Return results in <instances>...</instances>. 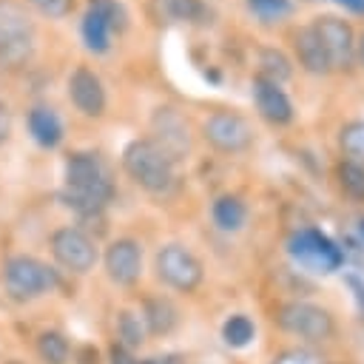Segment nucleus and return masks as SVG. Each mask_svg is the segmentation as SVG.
<instances>
[{
  "instance_id": "1",
  "label": "nucleus",
  "mask_w": 364,
  "mask_h": 364,
  "mask_svg": "<svg viewBox=\"0 0 364 364\" xmlns=\"http://www.w3.org/2000/svg\"><path fill=\"white\" fill-rule=\"evenodd\" d=\"M60 199L80 216H97L114 199V179L97 154L77 151L65 159Z\"/></svg>"
},
{
  "instance_id": "2",
  "label": "nucleus",
  "mask_w": 364,
  "mask_h": 364,
  "mask_svg": "<svg viewBox=\"0 0 364 364\" xmlns=\"http://www.w3.org/2000/svg\"><path fill=\"white\" fill-rule=\"evenodd\" d=\"M173 159L151 139H131L122 148V168L125 173L148 193H165L173 185Z\"/></svg>"
},
{
  "instance_id": "3",
  "label": "nucleus",
  "mask_w": 364,
  "mask_h": 364,
  "mask_svg": "<svg viewBox=\"0 0 364 364\" xmlns=\"http://www.w3.org/2000/svg\"><path fill=\"white\" fill-rule=\"evenodd\" d=\"M287 253L299 267H304L307 273H318V276H330L344 264L341 247L316 228L296 230L287 239Z\"/></svg>"
},
{
  "instance_id": "4",
  "label": "nucleus",
  "mask_w": 364,
  "mask_h": 364,
  "mask_svg": "<svg viewBox=\"0 0 364 364\" xmlns=\"http://www.w3.org/2000/svg\"><path fill=\"white\" fill-rule=\"evenodd\" d=\"M276 321L284 333L290 336H299L304 341H330L333 333H336V321H333V313L321 304H313V301H284L276 313Z\"/></svg>"
},
{
  "instance_id": "5",
  "label": "nucleus",
  "mask_w": 364,
  "mask_h": 364,
  "mask_svg": "<svg viewBox=\"0 0 364 364\" xmlns=\"http://www.w3.org/2000/svg\"><path fill=\"white\" fill-rule=\"evenodd\" d=\"M3 284L14 301H28L51 290L57 284V276L46 262L34 256H11L3 264Z\"/></svg>"
},
{
  "instance_id": "6",
  "label": "nucleus",
  "mask_w": 364,
  "mask_h": 364,
  "mask_svg": "<svg viewBox=\"0 0 364 364\" xmlns=\"http://www.w3.org/2000/svg\"><path fill=\"white\" fill-rule=\"evenodd\" d=\"M202 136L210 148H216L222 154H242L253 145L256 131L242 114L219 108L202 119Z\"/></svg>"
},
{
  "instance_id": "7",
  "label": "nucleus",
  "mask_w": 364,
  "mask_h": 364,
  "mask_svg": "<svg viewBox=\"0 0 364 364\" xmlns=\"http://www.w3.org/2000/svg\"><path fill=\"white\" fill-rule=\"evenodd\" d=\"M154 267H156V276L159 282H165L168 287L179 290V293H193L202 279H205V270H202V262L182 245H165L156 250V259H154Z\"/></svg>"
},
{
  "instance_id": "8",
  "label": "nucleus",
  "mask_w": 364,
  "mask_h": 364,
  "mask_svg": "<svg viewBox=\"0 0 364 364\" xmlns=\"http://www.w3.org/2000/svg\"><path fill=\"white\" fill-rule=\"evenodd\" d=\"M48 247H51V256L57 259V264L71 273H88V270H94V264L100 259L94 239L85 230L71 228V225L57 228L48 239Z\"/></svg>"
},
{
  "instance_id": "9",
  "label": "nucleus",
  "mask_w": 364,
  "mask_h": 364,
  "mask_svg": "<svg viewBox=\"0 0 364 364\" xmlns=\"http://www.w3.org/2000/svg\"><path fill=\"white\" fill-rule=\"evenodd\" d=\"M313 31L318 34L330 63H333V71L336 68H347L355 57V34H353V26L344 20V17H336V14H316L310 20Z\"/></svg>"
},
{
  "instance_id": "10",
  "label": "nucleus",
  "mask_w": 364,
  "mask_h": 364,
  "mask_svg": "<svg viewBox=\"0 0 364 364\" xmlns=\"http://www.w3.org/2000/svg\"><path fill=\"white\" fill-rule=\"evenodd\" d=\"M34 23L17 0H0V54L3 57H23L31 48Z\"/></svg>"
},
{
  "instance_id": "11",
  "label": "nucleus",
  "mask_w": 364,
  "mask_h": 364,
  "mask_svg": "<svg viewBox=\"0 0 364 364\" xmlns=\"http://www.w3.org/2000/svg\"><path fill=\"white\" fill-rule=\"evenodd\" d=\"M250 94H253V105H256V111H259V117L264 122H270L276 128L293 122V117H296L293 100L287 97V91L279 82H270L264 77H253Z\"/></svg>"
},
{
  "instance_id": "12",
  "label": "nucleus",
  "mask_w": 364,
  "mask_h": 364,
  "mask_svg": "<svg viewBox=\"0 0 364 364\" xmlns=\"http://www.w3.org/2000/svg\"><path fill=\"white\" fill-rule=\"evenodd\" d=\"M68 100L74 102V108L85 117H102L108 97H105V85L100 80L97 71H91L88 65H77L68 77Z\"/></svg>"
},
{
  "instance_id": "13",
  "label": "nucleus",
  "mask_w": 364,
  "mask_h": 364,
  "mask_svg": "<svg viewBox=\"0 0 364 364\" xmlns=\"http://www.w3.org/2000/svg\"><path fill=\"white\" fill-rule=\"evenodd\" d=\"M151 139L176 162L188 154L191 136H188V122L173 111V108H156L151 117Z\"/></svg>"
},
{
  "instance_id": "14",
  "label": "nucleus",
  "mask_w": 364,
  "mask_h": 364,
  "mask_svg": "<svg viewBox=\"0 0 364 364\" xmlns=\"http://www.w3.org/2000/svg\"><path fill=\"white\" fill-rule=\"evenodd\" d=\"M102 264H105V273L114 284H134L142 273V247L139 242L134 239H117L105 247V256H102Z\"/></svg>"
},
{
  "instance_id": "15",
  "label": "nucleus",
  "mask_w": 364,
  "mask_h": 364,
  "mask_svg": "<svg viewBox=\"0 0 364 364\" xmlns=\"http://www.w3.org/2000/svg\"><path fill=\"white\" fill-rule=\"evenodd\" d=\"M148 14L162 23H188V26H208L210 23V9L205 0H148Z\"/></svg>"
},
{
  "instance_id": "16",
  "label": "nucleus",
  "mask_w": 364,
  "mask_h": 364,
  "mask_svg": "<svg viewBox=\"0 0 364 364\" xmlns=\"http://www.w3.org/2000/svg\"><path fill=\"white\" fill-rule=\"evenodd\" d=\"M290 43H293V54H296L299 65H301L307 74L327 77V74L333 71V63H330V57H327L321 40H318V34L313 31L310 23H307V26H299V28L293 31Z\"/></svg>"
},
{
  "instance_id": "17",
  "label": "nucleus",
  "mask_w": 364,
  "mask_h": 364,
  "mask_svg": "<svg viewBox=\"0 0 364 364\" xmlns=\"http://www.w3.org/2000/svg\"><path fill=\"white\" fill-rule=\"evenodd\" d=\"M28 134L43 148H57L63 139V119L51 105H34L28 111Z\"/></svg>"
},
{
  "instance_id": "18",
  "label": "nucleus",
  "mask_w": 364,
  "mask_h": 364,
  "mask_svg": "<svg viewBox=\"0 0 364 364\" xmlns=\"http://www.w3.org/2000/svg\"><path fill=\"white\" fill-rule=\"evenodd\" d=\"M210 216H213V225L225 233H236L242 230V225L247 222V205L236 196V193H222L213 199V208H210Z\"/></svg>"
},
{
  "instance_id": "19",
  "label": "nucleus",
  "mask_w": 364,
  "mask_h": 364,
  "mask_svg": "<svg viewBox=\"0 0 364 364\" xmlns=\"http://www.w3.org/2000/svg\"><path fill=\"white\" fill-rule=\"evenodd\" d=\"M80 34H82V43L91 54H108L111 51V26L108 20L97 11V9H85L82 14V23H80Z\"/></svg>"
},
{
  "instance_id": "20",
  "label": "nucleus",
  "mask_w": 364,
  "mask_h": 364,
  "mask_svg": "<svg viewBox=\"0 0 364 364\" xmlns=\"http://www.w3.org/2000/svg\"><path fill=\"white\" fill-rule=\"evenodd\" d=\"M142 324L154 333V336H168L176 324H179V310L171 299H148L142 307Z\"/></svg>"
},
{
  "instance_id": "21",
  "label": "nucleus",
  "mask_w": 364,
  "mask_h": 364,
  "mask_svg": "<svg viewBox=\"0 0 364 364\" xmlns=\"http://www.w3.org/2000/svg\"><path fill=\"white\" fill-rule=\"evenodd\" d=\"M256 77H264V80L282 85L293 77V60L282 48L264 46V48H259V74Z\"/></svg>"
},
{
  "instance_id": "22",
  "label": "nucleus",
  "mask_w": 364,
  "mask_h": 364,
  "mask_svg": "<svg viewBox=\"0 0 364 364\" xmlns=\"http://www.w3.org/2000/svg\"><path fill=\"white\" fill-rule=\"evenodd\" d=\"M336 179H338V188L344 191V196H350L353 202H364V165H358L353 159H341L336 165Z\"/></svg>"
},
{
  "instance_id": "23",
  "label": "nucleus",
  "mask_w": 364,
  "mask_h": 364,
  "mask_svg": "<svg viewBox=\"0 0 364 364\" xmlns=\"http://www.w3.org/2000/svg\"><path fill=\"white\" fill-rule=\"evenodd\" d=\"M68 353H71V347H68V338L63 333L46 330L37 336V355L43 364H65Z\"/></svg>"
},
{
  "instance_id": "24",
  "label": "nucleus",
  "mask_w": 364,
  "mask_h": 364,
  "mask_svg": "<svg viewBox=\"0 0 364 364\" xmlns=\"http://www.w3.org/2000/svg\"><path fill=\"white\" fill-rule=\"evenodd\" d=\"M245 6L262 23H279V20H287L296 11L293 0H245Z\"/></svg>"
},
{
  "instance_id": "25",
  "label": "nucleus",
  "mask_w": 364,
  "mask_h": 364,
  "mask_svg": "<svg viewBox=\"0 0 364 364\" xmlns=\"http://www.w3.org/2000/svg\"><path fill=\"white\" fill-rule=\"evenodd\" d=\"M253 336H256V327H253V321H250L247 316H242V313L230 316V318L222 324V338H225L228 347H247V344L253 341Z\"/></svg>"
},
{
  "instance_id": "26",
  "label": "nucleus",
  "mask_w": 364,
  "mask_h": 364,
  "mask_svg": "<svg viewBox=\"0 0 364 364\" xmlns=\"http://www.w3.org/2000/svg\"><path fill=\"white\" fill-rule=\"evenodd\" d=\"M117 336H119V341H122L125 350L139 347L145 341V324H142V318L136 313H131V310H122L117 316Z\"/></svg>"
},
{
  "instance_id": "27",
  "label": "nucleus",
  "mask_w": 364,
  "mask_h": 364,
  "mask_svg": "<svg viewBox=\"0 0 364 364\" xmlns=\"http://www.w3.org/2000/svg\"><path fill=\"white\" fill-rule=\"evenodd\" d=\"M338 145L341 151L347 154V159L364 165V119H355V122H347L338 134Z\"/></svg>"
},
{
  "instance_id": "28",
  "label": "nucleus",
  "mask_w": 364,
  "mask_h": 364,
  "mask_svg": "<svg viewBox=\"0 0 364 364\" xmlns=\"http://www.w3.org/2000/svg\"><path fill=\"white\" fill-rule=\"evenodd\" d=\"M88 6L91 9H97L105 20H108V26H111V31H125L128 28V23H131V14H128V9L119 3V0H88Z\"/></svg>"
},
{
  "instance_id": "29",
  "label": "nucleus",
  "mask_w": 364,
  "mask_h": 364,
  "mask_svg": "<svg viewBox=\"0 0 364 364\" xmlns=\"http://www.w3.org/2000/svg\"><path fill=\"white\" fill-rule=\"evenodd\" d=\"M28 3L46 17H65L74 6V0H28Z\"/></svg>"
},
{
  "instance_id": "30",
  "label": "nucleus",
  "mask_w": 364,
  "mask_h": 364,
  "mask_svg": "<svg viewBox=\"0 0 364 364\" xmlns=\"http://www.w3.org/2000/svg\"><path fill=\"white\" fill-rule=\"evenodd\" d=\"M273 364H321V358L310 350H301V347H293V350H284Z\"/></svg>"
},
{
  "instance_id": "31",
  "label": "nucleus",
  "mask_w": 364,
  "mask_h": 364,
  "mask_svg": "<svg viewBox=\"0 0 364 364\" xmlns=\"http://www.w3.org/2000/svg\"><path fill=\"white\" fill-rule=\"evenodd\" d=\"M9 134H11V111H9V105L0 100V145L9 139Z\"/></svg>"
},
{
  "instance_id": "32",
  "label": "nucleus",
  "mask_w": 364,
  "mask_h": 364,
  "mask_svg": "<svg viewBox=\"0 0 364 364\" xmlns=\"http://www.w3.org/2000/svg\"><path fill=\"white\" fill-rule=\"evenodd\" d=\"M344 282L353 287V296H355V301H358V310L364 313V282H361L358 276H347Z\"/></svg>"
},
{
  "instance_id": "33",
  "label": "nucleus",
  "mask_w": 364,
  "mask_h": 364,
  "mask_svg": "<svg viewBox=\"0 0 364 364\" xmlns=\"http://www.w3.org/2000/svg\"><path fill=\"white\" fill-rule=\"evenodd\" d=\"M333 3L347 9V11H353V14H364V0H333Z\"/></svg>"
},
{
  "instance_id": "34",
  "label": "nucleus",
  "mask_w": 364,
  "mask_h": 364,
  "mask_svg": "<svg viewBox=\"0 0 364 364\" xmlns=\"http://www.w3.org/2000/svg\"><path fill=\"white\" fill-rule=\"evenodd\" d=\"M355 54H358V63H361V68H364V34H361V40L355 43Z\"/></svg>"
},
{
  "instance_id": "35",
  "label": "nucleus",
  "mask_w": 364,
  "mask_h": 364,
  "mask_svg": "<svg viewBox=\"0 0 364 364\" xmlns=\"http://www.w3.org/2000/svg\"><path fill=\"white\" fill-rule=\"evenodd\" d=\"M358 233H361V236H364V219H361V222H358Z\"/></svg>"
},
{
  "instance_id": "36",
  "label": "nucleus",
  "mask_w": 364,
  "mask_h": 364,
  "mask_svg": "<svg viewBox=\"0 0 364 364\" xmlns=\"http://www.w3.org/2000/svg\"><path fill=\"white\" fill-rule=\"evenodd\" d=\"M142 364H159V361H156V358H151V361H142Z\"/></svg>"
},
{
  "instance_id": "37",
  "label": "nucleus",
  "mask_w": 364,
  "mask_h": 364,
  "mask_svg": "<svg viewBox=\"0 0 364 364\" xmlns=\"http://www.w3.org/2000/svg\"><path fill=\"white\" fill-rule=\"evenodd\" d=\"M9 364H17V361H9Z\"/></svg>"
}]
</instances>
